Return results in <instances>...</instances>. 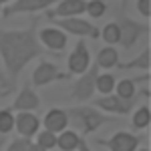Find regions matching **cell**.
Segmentation results:
<instances>
[{"mask_svg":"<svg viewBox=\"0 0 151 151\" xmlns=\"http://www.w3.org/2000/svg\"><path fill=\"white\" fill-rule=\"evenodd\" d=\"M36 24H38V18L30 20V26L22 28V30L0 28V57H2L4 69H6L8 87L16 83L24 67L32 58L42 55V47L36 36Z\"/></svg>","mask_w":151,"mask_h":151,"instance_id":"6da1fadb","label":"cell"},{"mask_svg":"<svg viewBox=\"0 0 151 151\" xmlns=\"http://www.w3.org/2000/svg\"><path fill=\"white\" fill-rule=\"evenodd\" d=\"M67 113V121L79 137H85V135H91L95 133L99 127H103L107 123H113L115 117L113 115H105L101 111H97L95 107H89V105H77V107H70L65 111Z\"/></svg>","mask_w":151,"mask_h":151,"instance_id":"7a4b0ae2","label":"cell"},{"mask_svg":"<svg viewBox=\"0 0 151 151\" xmlns=\"http://www.w3.org/2000/svg\"><path fill=\"white\" fill-rule=\"evenodd\" d=\"M117 26H119V45L123 48H131L135 47V42L139 40V36L149 35V26L137 20H131L125 16V12L117 14Z\"/></svg>","mask_w":151,"mask_h":151,"instance_id":"3957f363","label":"cell"},{"mask_svg":"<svg viewBox=\"0 0 151 151\" xmlns=\"http://www.w3.org/2000/svg\"><path fill=\"white\" fill-rule=\"evenodd\" d=\"M141 97L149 99V89H141L133 99H121L117 95H105V97L95 99V107L103 109V111L111 113V115H127V113H131V109L135 107V103L139 101Z\"/></svg>","mask_w":151,"mask_h":151,"instance_id":"277c9868","label":"cell"},{"mask_svg":"<svg viewBox=\"0 0 151 151\" xmlns=\"http://www.w3.org/2000/svg\"><path fill=\"white\" fill-rule=\"evenodd\" d=\"M97 77H99V67H97V65H91L83 75H79V79L70 87V95H69L70 101H75V103H79V105H83L85 101H89V99L93 97V93L97 91V89H95Z\"/></svg>","mask_w":151,"mask_h":151,"instance_id":"5b68a950","label":"cell"},{"mask_svg":"<svg viewBox=\"0 0 151 151\" xmlns=\"http://www.w3.org/2000/svg\"><path fill=\"white\" fill-rule=\"evenodd\" d=\"M50 22L55 24L57 28H63V30H67L70 35L75 36H89V38H99V28L91 24L89 20H83V18H77V16H70V18H55V20H50Z\"/></svg>","mask_w":151,"mask_h":151,"instance_id":"8992f818","label":"cell"},{"mask_svg":"<svg viewBox=\"0 0 151 151\" xmlns=\"http://www.w3.org/2000/svg\"><path fill=\"white\" fill-rule=\"evenodd\" d=\"M55 2H58V0H14L12 4L4 6V8L0 10V14H2L4 18H8V16H14V14H22V12L47 10V8H50Z\"/></svg>","mask_w":151,"mask_h":151,"instance_id":"52a82bcc","label":"cell"},{"mask_svg":"<svg viewBox=\"0 0 151 151\" xmlns=\"http://www.w3.org/2000/svg\"><path fill=\"white\" fill-rule=\"evenodd\" d=\"M58 79H69V75L60 73L57 65L48 63V60H40L38 67L35 69V73H32V77H30V81L35 83V87H45V85H48L52 81H58Z\"/></svg>","mask_w":151,"mask_h":151,"instance_id":"ba28073f","label":"cell"},{"mask_svg":"<svg viewBox=\"0 0 151 151\" xmlns=\"http://www.w3.org/2000/svg\"><path fill=\"white\" fill-rule=\"evenodd\" d=\"M67 67H69L70 75H83L85 70L91 67V55H89V48L85 45V40H79L75 50L69 55L67 58Z\"/></svg>","mask_w":151,"mask_h":151,"instance_id":"9c48e42d","label":"cell"},{"mask_svg":"<svg viewBox=\"0 0 151 151\" xmlns=\"http://www.w3.org/2000/svg\"><path fill=\"white\" fill-rule=\"evenodd\" d=\"M97 143L107 147L109 151H135L137 145L141 143V139L137 135H131L127 131H121V133H115L109 139H99Z\"/></svg>","mask_w":151,"mask_h":151,"instance_id":"30bf717a","label":"cell"},{"mask_svg":"<svg viewBox=\"0 0 151 151\" xmlns=\"http://www.w3.org/2000/svg\"><path fill=\"white\" fill-rule=\"evenodd\" d=\"M87 8V2L85 0H58L57 8H48L47 16L48 20H55V18H70V16H77L85 12Z\"/></svg>","mask_w":151,"mask_h":151,"instance_id":"8fae6325","label":"cell"},{"mask_svg":"<svg viewBox=\"0 0 151 151\" xmlns=\"http://www.w3.org/2000/svg\"><path fill=\"white\" fill-rule=\"evenodd\" d=\"M38 42L40 45H45L48 50H63V48L67 47V35L63 32V30H58L55 26H48V28H40L38 32Z\"/></svg>","mask_w":151,"mask_h":151,"instance_id":"7c38bea8","label":"cell"},{"mask_svg":"<svg viewBox=\"0 0 151 151\" xmlns=\"http://www.w3.org/2000/svg\"><path fill=\"white\" fill-rule=\"evenodd\" d=\"M38 127H40V121H38V117L32 115V113L22 111V113L14 115V129L20 133V137L30 139L32 135L38 133Z\"/></svg>","mask_w":151,"mask_h":151,"instance_id":"4fadbf2b","label":"cell"},{"mask_svg":"<svg viewBox=\"0 0 151 151\" xmlns=\"http://www.w3.org/2000/svg\"><path fill=\"white\" fill-rule=\"evenodd\" d=\"M38 105H40V99H38V95L30 89V85H24L22 89H20V93L16 95V99H14V103H12V109L10 111H35L38 109Z\"/></svg>","mask_w":151,"mask_h":151,"instance_id":"5bb4252c","label":"cell"},{"mask_svg":"<svg viewBox=\"0 0 151 151\" xmlns=\"http://www.w3.org/2000/svg\"><path fill=\"white\" fill-rule=\"evenodd\" d=\"M42 123H45L47 131L55 133V135H57V133H63V131L67 129V125H69V121H67V113H65L63 109H50L47 115H45Z\"/></svg>","mask_w":151,"mask_h":151,"instance_id":"9a60e30c","label":"cell"},{"mask_svg":"<svg viewBox=\"0 0 151 151\" xmlns=\"http://www.w3.org/2000/svg\"><path fill=\"white\" fill-rule=\"evenodd\" d=\"M149 63H151V50L149 47H145L141 50L139 57H135L133 60H127V63H117L119 69H141V70H147L149 73Z\"/></svg>","mask_w":151,"mask_h":151,"instance_id":"2e32d148","label":"cell"},{"mask_svg":"<svg viewBox=\"0 0 151 151\" xmlns=\"http://www.w3.org/2000/svg\"><path fill=\"white\" fill-rule=\"evenodd\" d=\"M117 63H119V52L113 47H105L97 52V63H95L97 67H101V69H113V67H117Z\"/></svg>","mask_w":151,"mask_h":151,"instance_id":"e0dca14e","label":"cell"},{"mask_svg":"<svg viewBox=\"0 0 151 151\" xmlns=\"http://www.w3.org/2000/svg\"><path fill=\"white\" fill-rule=\"evenodd\" d=\"M79 143H81V137L75 131H70V129H65L63 133H58V137H57V147L60 151H75L79 147Z\"/></svg>","mask_w":151,"mask_h":151,"instance_id":"ac0fdd59","label":"cell"},{"mask_svg":"<svg viewBox=\"0 0 151 151\" xmlns=\"http://www.w3.org/2000/svg\"><path fill=\"white\" fill-rule=\"evenodd\" d=\"M149 121H151L149 105H141L139 109L133 113V127L135 129H145V127H149Z\"/></svg>","mask_w":151,"mask_h":151,"instance_id":"d6986e66","label":"cell"},{"mask_svg":"<svg viewBox=\"0 0 151 151\" xmlns=\"http://www.w3.org/2000/svg\"><path fill=\"white\" fill-rule=\"evenodd\" d=\"M95 89H99V93L103 95H111V91L115 89V77L105 73V75H99L97 81H95Z\"/></svg>","mask_w":151,"mask_h":151,"instance_id":"ffe728a7","label":"cell"},{"mask_svg":"<svg viewBox=\"0 0 151 151\" xmlns=\"http://www.w3.org/2000/svg\"><path fill=\"white\" fill-rule=\"evenodd\" d=\"M14 129V115L10 109H0V135H8Z\"/></svg>","mask_w":151,"mask_h":151,"instance_id":"44dd1931","label":"cell"},{"mask_svg":"<svg viewBox=\"0 0 151 151\" xmlns=\"http://www.w3.org/2000/svg\"><path fill=\"white\" fill-rule=\"evenodd\" d=\"M101 36H103V40L107 42V45H115V42H119V26H117L115 20L105 24L103 30H101Z\"/></svg>","mask_w":151,"mask_h":151,"instance_id":"7402d4cb","label":"cell"},{"mask_svg":"<svg viewBox=\"0 0 151 151\" xmlns=\"http://www.w3.org/2000/svg\"><path fill=\"white\" fill-rule=\"evenodd\" d=\"M85 12L93 18H103L107 12V4H105V0H91V2H87Z\"/></svg>","mask_w":151,"mask_h":151,"instance_id":"603a6c76","label":"cell"},{"mask_svg":"<svg viewBox=\"0 0 151 151\" xmlns=\"http://www.w3.org/2000/svg\"><path fill=\"white\" fill-rule=\"evenodd\" d=\"M36 143L40 145V147H45V149H52V147H57V135L55 133H50V131H38L36 133Z\"/></svg>","mask_w":151,"mask_h":151,"instance_id":"cb8c5ba5","label":"cell"},{"mask_svg":"<svg viewBox=\"0 0 151 151\" xmlns=\"http://www.w3.org/2000/svg\"><path fill=\"white\" fill-rule=\"evenodd\" d=\"M30 143H32V141L26 139V137H16V139L6 147V151H26V147H28Z\"/></svg>","mask_w":151,"mask_h":151,"instance_id":"d4e9b609","label":"cell"},{"mask_svg":"<svg viewBox=\"0 0 151 151\" xmlns=\"http://www.w3.org/2000/svg\"><path fill=\"white\" fill-rule=\"evenodd\" d=\"M137 8H139L141 16L149 18V14H151V0H139V2H137Z\"/></svg>","mask_w":151,"mask_h":151,"instance_id":"484cf974","label":"cell"},{"mask_svg":"<svg viewBox=\"0 0 151 151\" xmlns=\"http://www.w3.org/2000/svg\"><path fill=\"white\" fill-rule=\"evenodd\" d=\"M26 151H47V149H45V147H40L38 143H30V145L26 147Z\"/></svg>","mask_w":151,"mask_h":151,"instance_id":"4316f807","label":"cell"},{"mask_svg":"<svg viewBox=\"0 0 151 151\" xmlns=\"http://www.w3.org/2000/svg\"><path fill=\"white\" fill-rule=\"evenodd\" d=\"M77 151H91V147L85 143V139H81V143H79V147H77Z\"/></svg>","mask_w":151,"mask_h":151,"instance_id":"83f0119b","label":"cell"},{"mask_svg":"<svg viewBox=\"0 0 151 151\" xmlns=\"http://www.w3.org/2000/svg\"><path fill=\"white\" fill-rule=\"evenodd\" d=\"M4 143H6V137H4V135H0V151H2V145H4Z\"/></svg>","mask_w":151,"mask_h":151,"instance_id":"f1b7e54d","label":"cell"},{"mask_svg":"<svg viewBox=\"0 0 151 151\" xmlns=\"http://www.w3.org/2000/svg\"><path fill=\"white\" fill-rule=\"evenodd\" d=\"M127 4H129V0H121V8H123V10L127 8Z\"/></svg>","mask_w":151,"mask_h":151,"instance_id":"f546056e","label":"cell"},{"mask_svg":"<svg viewBox=\"0 0 151 151\" xmlns=\"http://www.w3.org/2000/svg\"><path fill=\"white\" fill-rule=\"evenodd\" d=\"M137 151H149V147H141V149H137Z\"/></svg>","mask_w":151,"mask_h":151,"instance_id":"4dcf8cb0","label":"cell"},{"mask_svg":"<svg viewBox=\"0 0 151 151\" xmlns=\"http://www.w3.org/2000/svg\"><path fill=\"white\" fill-rule=\"evenodd\" d=\"M6 2H10V0H0V6H2V4H6Z\"/></svg>","mask_w":151,"mask_h":151,"instance_id":"1f68e13d","label":"cell"},{"mask_svg":"<svg viewBox=\"0 0 151 151\" xmlns=\"http://www.w3.org/2000/svg\"><path fill=\"white\" fill-rule=\"evenodd\" d=\"M0 10H2V6H0Z\"/></svg>","mask_w":151,"mask_h":151,"instance_id":"d6a6232c","label":"cell"}]
</instances>
